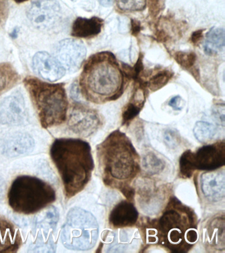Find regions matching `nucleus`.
<instances>
[{
  "label": "nucleus",
  "instance_id": "39448f33",
  "mask_svg": "<svg viewBox=\"0 0 225 253\" xmlns=\"http://www.w3.org/2000/svg\"><path fill=\"white\" fill-rule=\"evenodd\" d=\"M23 83L43 128L60 126L66 120L68 100L64 83L45 82L27 76Z\"/></svg>",
  "mask_w": 225,
  "mask_h": 253
},
{
  "label": "nucleus",
  "instance_id": "4468645a",
  "mask_svg": "<svg viewBox=\"0 0 225 253\" xmlns=\"http://www.w3.org/2000/svg\"><path fill=\"white\" fill-rule=\"evenodd\" d=\"M200 187L207 201L211 203L223 201L225 197V170L205 171L200 177Z\"/></svg>",
  "mask_w": 225,
  "mask_h": 253
},
{
  "label": "nucleus",
  "instance_id": "dca6fc26",
  "mask_svg": "<svg viewBox=\"0 0 225 253\" xmlns=\"http://www.w3.org/2000/svg\"><path fill=\"white\" fill-rule=\"evenodd\" d=\"M32 136L25 132H17L7 136L1 144V150L5 156L17 157L28 153L34 148Z\"/></svg>",
  "mask_w": 225,
  "mask_h": 253
},
{
  "label": "nucleus",
  "instance_id": "423d86ee",
  "mask_svg": "<svg viewBox=\"0 0 225 253\" xmlns=\"http://www.w3.org/2000/svg\"><path fill=\"white\" fill-rule=\"evenodd\" d=\"M9 207L15 212L33 214L45 209L56 199L54 188L43 180L21 175L11 183L7 195Z\"/></svg>",
  "mask_w": 225,
  "mask_h": 253
},
{
  "label": "nucleus",
  "instance_id": "a211bd4d",
  "mask_svg": "<svg viewBox=\"0 0 225 253\" xmlns=\"http://www.w3.org/2000/svg\"><path fill=\"white\" fill-rule=\"evenodd\" d=\"M23 240L20 231L11 221L0 215V253H15Z\"/></svg>",
  "mask_w": 225,
  "mask_h": 253
},
{
  "label": "nucleus",
  "instance_id": "2f4dec72",
  "mask_svg": "<svg viewBox=\"0 0 225 253\" xmlns=\"http://www.w3.org/2000/svg\"><path fill=\"white\" fill-rule=\"evenodd\" d=\"M9 12L8 0H0V28L4 27Z\"/></svg>",
  "mask_w": 225,
  "mask_h": 253
},
{
  "label": "nucleus",
  "instance_id": "f704fd0d",
  "mask_svg": "<svg viewBox=\"0 0 225 253\" xmlns=\"http://www.w3.org/2000/svg\"><path fill=\"white\" fill-rule=\"evenodd\" d=\"M203 30H199V31H195L191 37V42L193 45H197L200 43L201 40L203 39Z\"/></svg>",
  "mask_w": 225,
  "mask_h": 253
},
{
  "label": "nucleus",
  "instance_id": "ddd939ff",
  "mask_svg": "<svg viewBox=\"0 0 225 253\" xmlns=\"http://www.w3.org/2000/svg\"><path fill=\"white\" fill-rule=\"evenodd\" d=\"M33 68L39 77L50 82H56L64 76L66 69L50 53L39 51L33 59Z\"/></svg>",
  "mask_w": 225,
  "mask_h": 253
},
{
  "label": "nucleus",
  "instance_id": "6ab92c4d",
  "mask_svg": "<svg viewBox=\"0 0 225 253\" xmlns=\"http://www.w3.org/2000/svg\"><path fill=\"white\" fill-rule=\"evenodd\" d=\"M103 24V20L97 17H78L73 23L71 35L78 39H90L101 32Z\"/></svg>",
  "mask_w": 225,
  "mask_h": 253
},
{
  "label": "nucleus",
  "instance_id": "f3484780",
  "mask_svg": "<svg viewBox=\"0 0 225 253\" xmlns=\"http://www.w3.org/2000/svg\"><path fill=\"white\" fill-rule=\"evenodd\" d=\"M139 213L130 201H122L112 210L108 217L109 224L114 228L132 227L137 222Z\"/></svg>",
  "mask_w": 225,
  "mask_h": 253
},
{
  "label": "nucleus",
  "instance_id": "0eeeda50",
  "mask_svg": "<svg viewBox=\"0 0 225 253\" xmlns=\"http://www.w3.org/2000/svg\"><path fill=\"white\" fill-rule=\"evenodd\" d=\"M98 231L97 221L91 213L80 208H73L67 215L61 239L67 249L88 251L95 245Z\"/></svg>",
  "mask_w": 225,
  "mask_h": 253
},
{
  "label": "nucleus",
  "instance_id": "c9c22d12",
  "mask_svg": "<svg viewBox=\"0 0 225 253\" xmlns=\"http://www.w3.org/2000/svg\"><path fill=\"white\" fill-rule=\"evenodd\" d=\"M132 33L134 36H137L141 30V25L137 21L132 20L131 23Z\"/></svg>",
  "mask_w": 225,
  "mask_h": 253
},
{
  "label": "nucleus",
  "instance_id": "1a4fd4ad",
  "mask_svg": "<svg viewBox=\"0 0 225 253\" xmlns=\"http://www.w3.org/2000/svg\"><path fill=\"white\" fill-rule=\"evenodd\" d=\"M67 125L74 133L88 137L99 128L100 119L95 110L80 103H74L71 107Z\"/></svg>",
  "mask_w": 225,
  "mask_h": 253
},
{
  "label": "nucleus",
  "instance_id": "7c9ffc66",
  "mask_svg": "<svg viewBox=\"0 0 225 253\" xmlns=\"http://www.w3.org/2000/svg\"><path fill=\"white\" fill-rule=\"evenodd\" d=\"M164 141L167 147L171 149H175L180 144V136L176 130L169 129L166 130L164 134Z\"/></svg>",
  "mask_w": 225,
  "mask_h": 253
},
{
  "label": "nucleus",
  "instance_id": "aec40b11",
  "mask_svg": "<svg viewBox=\"0 0 225 253\" xmlns=\"http://www.w3.org/2000/svg\"><path fill=\"white\" fill-rule=\"evenodd\" d=\"M143 87L136 89L130 102L124 108L122 113V125L128 124L133 120L141 110L145 101V92Z\"/></svg>",
  "mask_w": 225,
  "mask_h": 253
},
{
  "label": "nucleus",
  "instance_id": "f8f14e48",
  "mask_svg": "<svg viewBox=\"0 0 225 253\" xmlns=\"http://www.w3.org/2000/svg\"><path fill=\"white\" fill-rule=\"evenodd\" d=\"M26 119L27 109L24 98L19 91L6 97L0 105V124L19 126Z\"/></svg>",
  "mask_w": 225,
  "mask_h": 253
},
{
  "label": "nucleus",
  "instance_id": "4c0bfd02",
  "mask_svg": "<svg viewBox=\"0 0 225 253\" xmlns=\"http://www.w3.org/2000/svg\"><path fill=\"white\" fill-rule=\"evenodd\" d=\"M98 1L104 7H109L113 4V0H98Z\"/></svg>",
  "mask_w": 225,
  "mask_h": 253
},
{
  "label": "nucleus",
  "instance_id": "c85d7f7f",
  "mask_svg": "<svg viewBox=\"0 0 225 253\" xmlns=\"http://www.w3.org/2000/svg\"><path fill=\"white\" fill-rule=\"evenodd\" d=\"M118 7L124 11H139L145 9L146 0H116Z\"/></svg>",
  "mask_w": 225,
  "mask_h": 253
},
{
  "label": "nucleus",
  "instance_id": "bb28decb",
  "mask_svg": "<svg viewBox=\"0 0 225 253\" xmlns=\"http://www.w3.org/2000/svg\"><path fill=\"white\" fill-rule=\"evenodd\" d=\"M194 152L191 150H186L183 152L180 159V175L184 179H189L192 177L195 169L194 158H193Z\"/></svg>",
  "mask_w": 225,
  "mask_h": 253
},
{
  "label": "nucleus",
  "instance_id": "4be33fe9",
  "mask_svg": "<svg viewBox=\"0 0 225 253\" xmlns=\"http://www.w3.org/2000/svg\"><path fill=\"white\" fill-rule=\"evenodd\" d=\"M21 77L10 63H0V96L13 88Z\"/></svg>",
  "mask_w": 225,
  "mask_h": 253
},
{
  "label": "nucleus",
  "instance_id": "e433bc0d",
  "mask_svg": "<svg viewBox=\"0 0 225 253\" xmlns=\"http://www.w3.org/2000/svg\"><path fill=\"white\" fill-rule=\"evenodd\" d=\"M5 190V181L2 177H0V201L2 199Z\"/></svg>",
  "mask_w": 225,
  "mask_h": 253
},
{
  "label": "nucleus",
  "instance_id": "a878e982",
  "mask_svg": "<svg viewBox=\"0 0 225 253\" xmlns=\"http://www.w3.org/2000/svg\"><path fill=\"white\" fill-rule=\"evenodd\" d=\"M175 60L183 69L189 71L194 75L197 79V75H199L197 69L195 68L196 62L197 55L194 52H185V51H178L175 55Z\"/></svg>",
  "mask_w": 225,
  "mask_h": 253
},
{
  "label": "nucleus",
  "instance_id": "9d476101",
  "mask_svg": "<svg viewBox=\"0 0 225 253\" xmlns=\"http://www.w3.org/2000/svg\"><path fill=\"white\" fill-rule=\"evenodd\" d=\"M86 48L78 40H63L56 45L55 54L66 70L76 72L82 67L86 56Z\"/></svg>",
  "mask_w": 225,
  "mask_h": 253
},
{
  "label": "nucleus",
  "instance_id": "72a5a7b5",
  "mask_svg": "<svg viewBox=\"0 0 225 253\" xmlns=\"http://www.w3.org/2000/svg\"><path fill=\"white\" fill-rule=\"evenodd\" d=\"M169 106L173 108L175 110L180 111L183 108V100L180 96H176L170 100Z\"/></svg>",
  "mask_w": 225,
  "mask_h": 253
},
{
  "label": "nucleus",
  "instance_id": "20e7f679",
  "mask_svg": "<svg viewBox=\"0 0 225 253\" xmlns=\"http://www.w3.org/2000/svg\"><path fill=\"white\" fill-rule=\"evenodd\" d=\"M124 76L110 52L92 55L84 65L79 88L82 96L95 103L115 100L123 92Z\"/></svg>",
  "mask_w": 225,
  "mask_h": 253
},
{
  "label": "nucleus",
  "instance_id": "412c9836",
  "mask_svg": "<svg viewBox=\"0 0 225 253\" xmlns=\"http://www.w3.org/2000/svg\"><path fill=\"white\" fill-rule=\"evenodd\" d=\"M225 45V29L223 28H213L207 33L204 43L206 54L214 55L224 49Z\"/></svg>",
  "mask_w": 225,
  "mask_h": 253
},
{
  "label": "nucleus",
  "instance_id": "473e14b6",
  "mask_svg": "<svg viewBox=\"0 0 225 253\" xmlns=\"http://www.w3.org/2000/svg\"><path fill=\"white\" fill-rule=\"evenodd\" d=\"M225 104H217L213 107V114L219 124L225 126Z\"/></svg>",
  "mask_w": 225,
  "mask_h": 253
},
{
  "label": "nucleus",
  "instance_id": "f257e3e1",
  "mask_svg": "<svg viewBox=\"0 0 225 253\" xmlns=\"http://www.w3.org/2000/svg\"><path fill=\"white\" fill-rule=\"evenodd\" d=\"M50 154L62 179L65 197H74L88 185L94 169L90 144L78 138H58Z\"/></svg>",
  "mask_w": 225,
  "mask_h": 253
},
{
  "label": "nucleus",
  "instance_id": "b1692460",
  "mask_svg": "<svg viewBox=\"0 0 225 253\" xmlns=\"http://www.w3.org/2000/svg\"><path fill=\"white\" fill-rule=\"evenodd\" d=\"M195 138L201 143L206 144L211 141L216 134L215 126L208 122H197L193 128Z\"/></svg>",
  "mask_w": 225,
  "mask_h": 253
},
{
  "label": "nucleus",
  "instance_id": "6e6552de",
  "mask_svg": "<svg viewBox=\"0 0 225 253\" xmlns=\"http://www.w3.org/2000/svg\"><path fill=\"white\" fill-rule=\"evenodd\" d=\"M27 17L37 29L50 31L60 21V4L56 0H33Z\"/></svg>",
  "mask_w": 225,
  "mask_h": 253
},
{
  "label": "nucleus",
  "instance_id": "58836bf2",
  "mask_svg": "<svg viewBox=\"0 0 225 253\" xmlns=\"http://www.w3.org/2000/svg\"><path fill=\"white\" fill-rule=\"evenodd\" d=\"M13 1H14L15 3H25V2L29 1V0H13Z\"/></svg>",
  "mask_w": 225,
  "mask_h": 253
},
{
  "label": "nucleus",
  "instance_id": "9b49d317",
  "mask_svg": "<svg viewBox=\"0 0 225 253\" xmlns=\"http://www.w3.org/2000/svg\"><path fill=\"white\" fill-rule=\"evenodd\" d=\"M195 169L213 171L220 169L225 164V141L215 142L199 148L193 155Z\"/></svg>",
  "mask_w": 225,
  "mask_h": 253
},
{
  "label": "nucleus",
  "instance_id": "7ed1b4c3",
  "mask_svg": "<svg viewBox=\"0 0 225 253\" xmlns=\"http://www.w3.org/2000/svg\"><path fill=\"white\" fill-rule=\"evenodd\" d=\"M194 211L172 197L159 218L153 222L157 243L172 253L189 252L198 241Z\"/></svg>",
  "mask_w": 225,
  "mask_h": 253
},
{
  "label": "nucleus",
  "instance_id": "cd10ccee",
  "mask_svg": "<svg viewBox=\"0 0 225 253\" xmlns=\"http://www.w3.org/2000/svg\"><path fill=\"white\" fill-rule=\"evenodd\" d=\"M173 77V73L171 71L167 69H163L153 75L149 81H146V84L150 90L157 91L165 86Z\"/></svg>",
  "mask_w": 225,
  "mask_h": 253
},
{
  "label": "nucleus",
  "instance_id": "c756f323",
  "mask_svg": "<svg viewBox=\"0 0 225 253\" xmlns=\"http://www.w3.org/2000/svg\"><path fill=\"white\" fill-rule=\"evenodd\" d=\"M54 243L51 239L48 242L45 243L41 236L30 247L29 252H54Z\"/></svg>",
  "mask_w": 225,
  "mask_h": 253
},
{
  "label": "nucleus",
  "instance_id": "2eb2a0df",
  "mask_svg": "<svg viewBox=\"0 0 225 253\" xmlns=\"http://www.w3.org/2000/svg\"><path fill=\"white\" fill-rule=\"evenodd\" d=\"M225 213H218L205 225L203 239L209 251H224L225 248Z\"/></svg>",
  "mask_w": 225,
  "mask_h": 253
},
{
  "label": "nucleus",
  "instance_id": "5701e85b",
  "mask_svg": "<svg viewBox=\"0 0 225 253\" xmlns=\"http://www.w3.org/2000/svg\"><path fill=\"white\" fill-rule=\"evenodd\" d=\"M58 220V210L54 207H51L37 216L36 227L43 229L47 234L49 231L55 229Z\"/></svg>",
  "mask_w": 225,
  "mask_h": 253
},
{
  "label": "nucleus",
  "instance_id": "f03ea898",
  "mask_svg": "<svg viewBox=\"0 0 225 253\" xmlns=\"http://www.w3.org/2000/svg\"><path fill=\"white\" fill-rule=\"evenodd\" d=\"M96 150L105 185L120 191L130 187L140 171V158L129 138L120 130H114Z\"/></svg>",
  "mask_w": 225,
  "mask_h": 253
},
{
  "label": "nucleus",
  "instance_id": "393cba45",
  "mask_svg": "<svg viewBox=\"0 0 225 253\" xmlns=\"http://www.w3.org/2000/svg\"><path fill=\"white\" fill-rule=\"evenodd\" d=\"M142 166L146 173L149 175H157L163 171L165 167V162L158 158L153 152H149L143 158Z\"/></svg>",
  "mask_w": 225,
  "mask_h": 253
}]
</instances>
